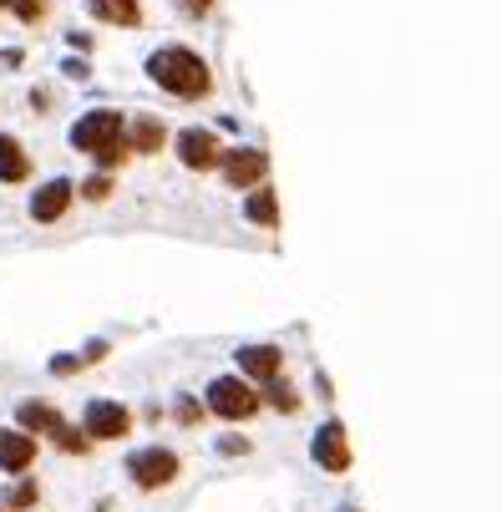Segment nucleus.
I'll return each instance as SVG.
<instances>
[{
    "label": "nucleus",
    "mask_w": 502,
    "mask_h": 512,
    "mask_svg": "<svg viewBox=\"0 0 502 512\" xmlns=\"http://www.w3.org/2000/svg\"><path fill=\"white\" fill-rule=\"evenodd\" d=\"M279 365H284V355L274 345H244L239 350V371L254 376V381H279Z\"/></svg>",
    "instance_id": "11"
},
{
    "label": "nucleus",
    "mask_w": 502,
    "mask_h": 512,
    "mask_svg": "<svg viewBox=\"0 0 502 512\" xmlns=\"http://www.w3.org/2000/svg\"><path fill=\"white\" fill-rule=\"evenodd\" d=\"M148 77H153L163 92L183 97V102H198V97L213 92L208 61H203L198 51H188V46H163V51H153V56H148Z\"/></svg>",
    "instance_id": "1"
},
{
    "label": "nucleus",
    "mask_w": 502,
    "mask_h": 512,
    "mask_svg": "<svg viewBox=\"0 0 502 512\" xmlns=\"http://www.w3.org/2000/svg\"><path fill=\"white\" fill-rule=\"evenodd\" d=\"M0 512H6V507H0Z\"/></svg>",
    "instance_id": "25"
},
{
    "label": "nucleus",
    "mask_w": 502,
    "mask_h": 512,
    "mask_svg": "<svg viewBox=\"0 0 502 512\" xmlns=\"http://www.w3.org/2000/svg\"><path fill=\"white\" fill-rule=\"evenodd\" d=\"M71 198H77V183H71V178H51V183L36 188V198H31V218H36V224H56V218L71 208Z\"/></svg>",
    "instance_id": "8"
},
{
    "label": "nucleus",
    "mask_w": 502,
    "mask_h": 512,
    "mask_svg": "<svg viewBox=\"0 0 502 512\" xmlns=\"http://www.w3.org/2000/svg\"><path fill=\"white\" fill-rule=\"evenodd\" d=\"M259 406H264V396L244 376H219V381L208 386V411L224 416V421H249Z\"/></svg>",
    "instance_id": "2"
},
{
    "label": "nucleus",
    "mask_w": 502,
    "mask_h": 512,
    "mask_svg": "<svg viewBox=\"0 0 502 512\" xmlns=\"http://www.w3.org/2000/svg\"><path fill=\"white\" fill-rule=\"evenodd\" d=\"M51 371H56V376H71V371H77V360L61 355V360H51Z\"/></svg>",
    "instance_id": "23"
},
{
    "label": "nucleus",
    "mask_w": 502,
    "mask_h": 512,
    "mask_svg": "<svg viewBox=\"0 0 502 512\" xmlns=\"http://www.w3.org/2000/svg\"><path fill=\"white\" fill-rule=\"evenodd\" d=\"M178 11H183V16H208L213 0H178Z\"/></svg>",
    "instance_id": "20"
},
{
    "label": "nucleus",
    "mask_w": 502,
    "mask_h": 512,
    "mask_svg": "<svg viewBox=\"0 0 502 512\" xmlns=\"http://www.w3.org/2000/svg\"><path fill=\"white\" fill-rule=\"evenodd\" d=\"M168 142V127L158 117H137L132 122V137H127V153H158Z\"/></svg>",
    "instance_id": "14"
},
{
    "label": "nucleus",
    "mask_w": 502,
    "mask_h": 512,
    "mask_svg": "<svg viewBox=\"0 0 502 512\" xmlns=\"http://www.w3.org/2000/svg\"><path fill=\"white\" fill-rule=\"evenodd\" d=\"M269 406H279V411H300V396H295V386L274 381V386H269Z\"/></svg>",
    "instance_id": "16"
},
{
    "label": "nucleus",
    "mask_w": 502,
    "mask_h": 512,
    "mask_svg": "<svg viewBox=\"0 0 502 512\" xmlns=\"http://www.w3.org/2000/svg\"><path fill=\"white\" fill-rule=\"evenodd\" d=\"M31 502H36V482H21L6 492V507H31Z\"/></svg>",
    "instance_id": "19"
},
{
    "label": "nucleus",
    "mask_w": 502,
    "mask_h": 512,
    "mask_svg": "<svg viewBox=\"0 0 502 512\" xmlns=\"http://www.w3.org/2000/svg\"><path fill=\"white\" fill-rule=\"evenodd\" d=\"M132 431V411L117 406V401H92L87 406V421H82V436L87 442H112V436H127Z\"/></svg>",
    "instance_id": "5"
},
{
    "label": "nucleus",
    "mask_w": 502,
    "mask_h": 512,
    "mask_svg": "<svg viewBox=\"0 0 502 512\" xmlns=\"http://www.w3.org/2000/svg\"><path fill=\"white\" fill-rule=\"evenodd\" d=\"M87 6L107 26H137L142 21V0H87Z\"/></svg>",
    "instance_id": "13"
},
{
    "label": "nucleus",
    "mask_w": 502,
    "mask_h": 512,
    "mask_svg": "<svg viewBox=\"0 0 502 512\" xmlns=\"http://www.w3.org/2000/svg\"><path fill=\"white\" fill-rule=\"evenodd\" d=\"M219 163H224V178H229L234 188H259V183L269 178V153H264V148H234V153H224Z\"/></svg>",
    "instance_id": "6"
},
{
    "label": "nucleus",
    "mask_w": 502,
    "mask_h": 512,
    "mask_svg": "<svg viewBox=\"0 0 502 512\" xmlns=\"http://www.w3.org/2000/svg\"><path fill=\"white\" fill-rule=\"evenodd\" d=\"M178 158H183V168H219V158H224V148H219V137H213L208 127H188V132H178Z\"/></svg>",
    "instance_id": "7"
},
{
    "label": "nucleus",
    "mask_w": 502,
    "mask_h": 512,
    "mask_svg": "<svg viewBox=\"0 0 502 512\" xmlns=\"http://www.w3.org/2000/svg\"><path fill=\"white\" fill-rule=\"evenodd\" d=\"M127 477L137 482V487H168L173 477H178V457L168 452V447H142V452H132L127 457Z\"/></svg>",
    "instance_id": "4"
},
{
    "label": "nucleus",
    "mask_w": 502,
    "mask_h": 512,
    "mask_svg": "<svg viewBox=\"0 0 502 512\" xmlns=\"http://www.w3.org/2000/svg\"><path fill=\"white\" fill-rule=\"evenodd\" d=\"M36 462V436H26V431H0V467L6 472H26Z\"/></svg>",
    "instance_id": "10"
},
{
    "label": "nucleus",
    "mask_w": 502,
    "mask_h": 512,
    "mask_svg": "<svg viewBox=\"0 0 502 512\" xmlns=\"http://www.w3.org/2000/svg\"><path fill=\"white\" fill-rule=\"evenodd\" d=\"M244 213L254 218V224H264V229H279V198H274L269 188H259V193L244 203Z\"/></svg>",
    "instance_id": "15"
},
{
    "label": "nucleus",
    "mask_w": 502,
    "mask_h": 512,
    "mask_svg": "<svg viewBox=\"0 0 502 512\" xmlns=\"http://www.w3.org/2000/svg\"><path fill=\"white\" fill-rule=\"evenodd\" d=\"M77 193H82V198H92V203H102V198L112 193V178H107V173H97V178H87Z\"/></svg>",
    "instance_id": "18"
},
{
    "label": "nucleus",
    "mask_w": 502,
    "mask_h": 512,
    "mask_svg": "<svg viewBox=\"0 0 502 512\" xmlns=\"http://www.w3.org/2000/svg\"><path fill=\"white\" fill-rule=\"evenodd\" d=\"M0 11H6V0H0Z\"/></svg>",
    "instance_id": "24"
},
{
    "label": "nucleus",
    "mask_w": 502,
    "mask_h": 512,
    "mask_svg": "<svg viewBox=\"0 0 502 512\" xmlns=\"http://www.w3.org/2000/svg\"><path fill=\"white\" fill-rule=\"evenodd\" d=\"M61 71H66V77H77V82H82V77H87V71H92V66H87V61H66Z\"/></svg>",
    "instance_id": "22"
},
{
    "label": "nucleus",
    "mask_w": 502,
    "mask_h": 512,
    "mask_svg": "<svg viewBox=\"0 0 502 512\" xmlns=\"http://www.w3.org/2000/svg\"><path fill=\"white\" fill-rule=\"evenodd\" d=\"M315 462H320L325 472H350V436H345L340 421H325V426L315 431Z\"/></svg>",
    "instance_id": "9"
},
{
    "label": "nucleus",
    "mask_w": 502,
    "mask_h": 512,
    "mask_svg": "<svg viewBox=\"0 0 502 512\" xmlns=\"http://www.w3.org/2000/svg\"><path fill=\"white\" fill-rule=\"evenodd\" d=\"M31 178V158L16 137L0 132V183H26Z\"/></svg>",
    "instance_id": "12"
},
{
    "label": "nucleus",
    "mask_w": 502,
    "mask_h": 512,
    "mask_svg": "<svg viewBox=\"0 0 502 512\" xmlns=\"http://www.w3.org/2000/svg\"><path fill=\"white\" fill-rule=\"evenodd\" d=\"M117 142H127V137H122V117L107 112V107L87 112L77 127H71V148H77V153H92V158H102L107 148H117Z\"/></svg>",
    "instance_id": "3"
},
{
    "label": "nucleus",
    "mask_w": 502,
    "mask_h": 512,
    "mask_svg": "<svg viewBox=\"0 0 502 512\" xmlns=\"http://www.w3.org/2000/svg\"><path fill=\"white\" fill-rule=\"evenodd\" d=\"M198 416H203V411H198V406H193V401H178V421H183V426H193V421H198Z\"/></svg>",
    "instance_id": "21"
},
{
    "label": "nucleus",
    "mask_w": 502,
    "mask_h": 512,
    "mask_svg": "<svg viewBox=\"0 0 502 512\" xmlns=\"http://www.w3.org/2000/svg\"><path fill=\"white\" fill-rule=\"evenodd\" d=\"M6 6H11V11H16L26 26H36V21L46 16V0H6Z\"/></svg>",
    "instance_id": "17"
}]
</instances>
